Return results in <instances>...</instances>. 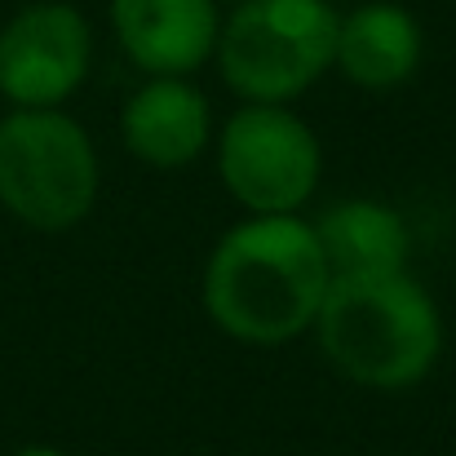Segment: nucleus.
I'll list each match as a JSON object with an SVG mask.
<instances>
[{
    "label": "nucleus",
    "instance_id": "nucleus-1",
    "mask_svg": "<svg viewBox=\"0 0 456 456\" xmlns=\"http://www.w3.org/2000/svg\"><path fill=\"white\" fill-rule=\"evenodd\" d=\"M328 280L310 222L297 213H253L217 240L204 266V305L235 341L280 346L314 323Z\"/></svg>",
    "mask_w": 456,
    "mask_h": 456
},
{
    "label": "nucleus",
    "instance_id": "nucleus-2",
    "mask_svg": "<svg viewBox=\"0 0 456 456\" xmlns=\"http://www.w3.org/2000/svg\"><path fill=\"white\" fill-rule=\"evenodd\" d=\"M314 328L332 368L368 390H408L426 381L444 350L439 305L408 271L328 280Z\"/></svg>",
    "mask_w": 456,
    "mask_h": 456
},
{
    "label": "nucleus",
    "instance_id": "nucleus-3",
    "mask_svg": "<svg viewBox=\"0 0 456 456\" xmlns=\"http://www.w3.org/2000/svg\"><path fill=\"white\" fill-rule=\"evenodd\" d=\"M332 0H240L217 31L222 80L248 102H293L332 67Z\"/></svg>",
    "mask_w": 456,
    "mask_h": 456
},
{
    "label": "nucleus",
    "instance_id": "nucleus-4",
    "mask_svg": "<svg viewBox=\"0 0 456 456\" xmlns=\"http://www.w3.org/2000/svg\"><path fill=\"white\" fill-rule=\"evenodd\" d=\"M98 151L62 107H13L0 120V204L36 226L67 231L98 200Z\"/></svg>",
    "mask_w": 456,
    "mask_h": 456
},
{
    "label": "nucleus",
    "instance_id": "nucleus-5",
    "mask_svg": "<svg viewBox=\"0 0 456 456\" xmlns=\"http://www.w3.org/2000/svg\"><path fill=\"white\" fill-rule=\"evenodd\" d=\"M217 173L248 213H297L319 186V138L284 102H244L217 138Z\"/></svg>",
    "mask_w": 456,
    "mask_h": 456
},
{
    "label": "nucleus",
    "instance_id": "nucleus-6",
    "mask_svg": "<svg viewBox=\"0 0 456 456\" xmlns=\"http://www.w3.org/2000/svg\"><path fill=\"white\" fill-rule=\"evenodd\" d=\"M94 31L76 4L36 0L0 27V94L13 107H62L89 76Z\"/></svg>",
    "mask_w": 456,
    "mask_h": 456
},
{
    "label": "nucleus",
    "instance_id": "nucleus-7",
    "mask_svg": "<svg viewBox=\"0 0 456 456\" xmlns=\"http://www.w3.org/2000/svg\"><path fill=\"white\" fill-rule=\"evenodd\" d=\"M120 49L147 76H191L217 49V0H111Z\"/></svg>",
    "mask_w": 456,
    "mask_h": 456
},
{
    "label": "nucleus",
    "instance_id": "nucleus-8",
    "mask_svg": "<svg viewBox=\"0 0 456 456\" xmlns=\"http://www.w3.org/2000/svg\"><path fill=\"white\" fill-rule=\"evenodd\" d=\"M125 147L151 168H182L208 147V102L186 76H151L120 111Z\"/></svg>",
    "mask_w": 456,
    "mask_h": 456
},
{
    "label": "nucleus",
    "instance_id": "nucleus-9",
    "mask_svg": "<svg viewBox=\"0 0 456 456\" xmlns=\"http://www.w3.org/2000/svg\"><path fill=\"white\" fill-rule=\"evenodd\" d=\"M314 240L332 280H363V275H399L408 271L412 235L408 222L377 200H341L323 208L314 222Z\"/></svg>",
    "mask_w": 456,
    "mask_h": 456
},
{
    "label": "nucleus",
    "instance_id": "nucleus-10",
    "mask_svg": "<svg viewBox=\"0 0 456 456\" xmlns=\"http://www.w3.org/2000/svg\"><path fill=\"white\" fill-rule=\"evenodd\" d=\"M421 62V27L395 0H368L337 27L332 67L359 89H395Z\"/></svg>",
    "mask_w": 456,
    "mask_h": 456
},
{
    "label": "nucleus",
    "instance_id": "nucleus-11",
    "mask_svg": "<svg viewBox=\"0 0 456 456\" xmlns=\"http://www.w3.org/2000/svg\"><path fill=\"white\" fill-rule=\"evenodd\" d=\"M13 456H67V452H58V448H45V444H31V448H18Z\"/></svg>",
    "mask_w": 456,
    "mask_h": 456
},
{
    "label": "nucleus",
    "instance_id": "nucleus-12",
    "mask_svg": "<svg viewBox=\"0 0 456 456\" xmlns=\"http://www.w3.org/2000/svg\"><path fill=\"white\" fill-rule=\"evenodd\" d=\"M217 4H240V0H217Z\"/></svg>",
    "mask_w": 456,
    "mask_h": 456
}]
</instances>
